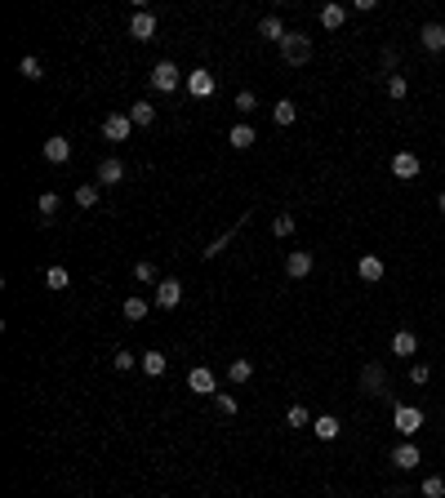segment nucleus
I'll return each mask as SVG.
<instances>
[{
	"instance_id": "2eb2a0df",
	"label": "nucleus",
	"mask_w": 445,
	"mask_h": 498,
	"mask_svg": "<svg viewBox=\"0 0 445 498\" xmlns=\"http://www.w3.org/2000/svg\"><path fill=\"white\" fill-rule=\"evenodd\" d=\"M392 174L397 178H419V156L414 152H397L392 156Z\"/></svg>"
},
{
	"instance_id": "f704fd0d",
	"label": "nucleus",
	"mask_w": 445,
	"mask_h": 498,
	"mask_svg": "<svg viewBox=\"0 0 445 498\" xmlns=\"http://www.w3.org/2000/svg\"><path fill=\"white\" fill-rule=\"evenodd\" d=\"M18 72H23L27 80H40V76H45V67H40V58H31V54H27V58L18 62Z\"/></svg>"
},
{
	"instance_id": "aec40b11",
	"label": "nucleus",
	"mask_w": 445,
	"mask_h": 498,
	"mask_svg": "<svg viewBox=\"0 0 445 498\" xmlns=\"http://www.w3.org/2000/svg\"><path fill=\"white\" fill-rule=\"evenodd\" d=\"M227 378H232V383H236V387H245V383H250V378H254V360H245V356H236L232 365H227Z\"/></svg>"
},
{
	"instance_id": "e433bc0d",
	"label": "nucleus",
	"mask_w": 445,
	"mask_h": 498,
	"mask_svg": "<svg viewBox=\"0 0 445 498\" xmlns=\"http://www.w3.org/2000/svg\"><path fill=\"white\" fill-rule=\"evenodd\" d=\"M111 365H116L121 374H129V370H134V352H129V347H121V352H111Z\"/></svg>"
},
{
	"instance_id": "9b49d317",
	"label": "nucleus",
	"mask_w": 445,
	"mask_h": 498,
	"mask_svg": "<svg viewBox=\"0 0 445 498\" xmlns=\"http://www.w3.org/2000/svg\"><path fill=\"white\" fill-rule=\"evenodd\" d=\"M419 45L427 49V54H445V27L441 23H423L419 27Z\"/></svg>"
},
{
	"instance_id": "b1692460",
	"label": "nucleus",
	"mask_w": 445,
	"mask_h": 498,
	"mask_svg": "<svg viewBox=\"0 0 445 498\" xmlns=\"http://www.w3.org/2000/svg\"><path fill=\"white\" fill-rule=\"evenodd\" d=\"M143 374H152V378H160L165 374V365H170V360H165V352H143Z\"/></svg>"
},
{
	"instance_id": "dca6fc26",
	"label": "nucleus",
	"mask_w": 445,
	"mask_h": 498,
	"mask_svg": "<svg viewBox=\"0 0 445 498\" xmlns=\"http://www.w3.org/2000/svg\"><path fill=\"white\" fill-rule=\"evenodd\" d=\"M285 272H290L294 280H303V276H312V254H307V249H294V254L285 258Z\"/></svg>"
},
{
	"instance_id": "4be33fe9",
	"label": "nucleus",
	"mask_w": 445,
	"mask_h": 498,
	"mask_svg": "<svg viewBox=\"0 0 445 498\" xmlns=\"http://www.w3.org/2000/svg\"><path fill=\"white\" fill-rule=\"evenodd\" d=\"M312 431H317V441H334L339 436V419L334 414H321V419H312Z\"/></svg>"
},
{
	"instance_id": "7c9ffc66",
	"label": "nucleus",
	"mask_w": 445,
	"mask_h": 498,
	"mask_svg": "<svg viewBox=\"0 0 445 498\" xmlns=\"http://www.w3.org/2000/svg\"><path fill=\"white\" fill-rule=\"evenodd\" d=\"M45 285H49V289H67V285H72L67 267H49V272H45Z\"/></svg>"
},
{
	"instance_id": "72a5a7b5",
	"label": "nucleus",
	"mask_w": 445,
	"mask_h": 498,
	"mask_svg": "<svg viewBox=\"0 0 445 498\" xmlns=\"http://www.w3.org/2000/svg\"><path fill=\"white\" fill-rule=\"evenodd\" d=\"M410 383H414V387H423V383H432V365H410Z\"/></svg>"
},
{
	"instance_id": "cd10ccee",
	"label": "nucleus",
	"mask_w": 445,
	"mask_h": 498,
	"mask_svg": "<svg viewBox=\"0 0 445 498\" xmlns=\"http://www.w3.org/2000/svg\"><path fill=\"white\" fill-rule=\"evenodd\" d=\"M294 116H299V107H294L290 98H281V103L272 107V121H276V125H294Z\"/></svg>"
},
{
	"instance_id": "39448f33",
	"label": "nucleus",
	"mask_w": 445,
	"mask_h": 498,
	"mask_svg": "<svg viewBox=\"0 0 445 498\" xmlns=\"http://www.w3.org/2000/svg\"><path fill=\"white\" fill-rule=\"evenodd\" d=\"M361 392L366 396H388V370L378 360H370L366 370H361Z\"/></svg>"
},
{
	"instance_id": "393cba45",
	"label": "nucleus",
	"mask_w": 445,
	"mask_h": 498,
	"mask_svg": "<svg viewBox=\"0 0 445 498\" xmlns=\"http://www.w3.org/2000/svg\"><path fill=\"white\" fill-rule=\"evenodd\" d=\"M121 311H125V321H143V316H147V298H138V294H129Z\"/></svg>"
},
{
	"instance_id": "ddd939ff",
	"label": "nucleus",
	"mask_w": 445,
	"mask_h": 498,
	"mask_svg": "<svg viewBox=\"0 0 445 498\" xmlns=\"http://www.w3.org/2000/svg\"><path fill=\"white\" fill-rule=\"evenodd\" d=\"M116 182H125V165L116 156H107L103 165H98V187H116Z\"/></svg>"
},
{
	"instance_id": "7ed1b4c3",
	"label": "nucleus",
	"mask_w": 445,
	"mask_h": 498,
	"mask_svg": "<svg viewBox=\"0 0 445 498\" xmlns=\"http://www.w3.org/2000/svg\"><path fill=\"white\" fill-rule=\"evenodd\" d=\"M129 134H134V121H129V111H111V116H103V138H107V143H129Z\"/></svg>"
},
{
	"instance_id": "a19ab883",
	"label": "nucleus",
	"mask_w": 445,
	"mask_h": 498,
	"mask_svg": "<svg viewBox=\"0 0 445 498\" xmlns=\"http://www.w3.org/2000/svg\"><path fill=\"white\" fill-rule=\"evenodd\" d=\"M388 498H410V489H392V494H388Z\"/></svg>"
},
{
	"instance_id": "2f4dec72",
	"label": "nucleus",
	"mask_w": 445,
	"mask_h": 498,
	"mask_svg": "<svg viewBox=\"0 0 445 498\" xmlns=\"http://www.w3.org/2000/svg\"><path fill=\"white\" fill-rule=\"evenodd\" d=\"M410 94V80L397 72V76H388V98H397V103H401V98Z\"/></svg>"
},
{
	"instance_id": "6e6552de",
	"label": "nucleus",
	"mask_w": 445,
	"mask_h": 498,
	"mask_svg": "<svg viewBox=\"0 0 445 498\" xmlns=\"http://www.w3.org/2000/svg\"><path fill=\"white\" fill-rule=\"evenodd\" d=\"M129 36H134V40H156V13L134 9V13H129Z\"/></svg>"
},
{
	"instance_id": "79ce46f5",
	"label": "nucleus",
	"mask_w": 445,
	"mask_h": 498,
	"mask_svg": "<svg viewBox=\"0 0 445 498\" xmlns=\"http://www.w3.org/2000/svg\"><path fill=\"white\" fill-rule=\"evenodd\" d=\"M436 205H441V214H445V192H441V201H436Z\"/></svg>"
},
{
	"instance_id": "412c9836",
	"label": "nucleus",
	"mask_w": 445,
	"mask_h": 498,
	"mask_svg": "<svg viewBox=\"0 0 445 498\" xmlns=\"http://www.w3.org/2000/svg\"><path fill=\"white\" fill-rule=\"evenodd\" d=\"M129 121H134L138 129H147V125H156V107L147 103V98H138L134 107H129Z\"/></svg>"
},
{
	"instance_id": "20e7f679",
	"label": "nucleus",
	"mask_w": 445,
	"mask_h": 498,
	"mask_svg": "<svg viewBox=\"0 0 445 498\" xmlns=\"http://www.w3.org/2000/svg\"><path fill=\"white\" fill-rule=\"evenodd\" d=\"M178 85H183V72H178L170 58H165V62H156V67H152V89H156V94H174Z\"/></svg>"
},
{
	"instance_id": "c85d7f7f",
	"label": "nucleus",
	"mask_w": 445,
	"mask_h": 498,
	"mask_svg": "<svg viewBox=\"0 0 445 498\" xmlns=\"http://www.w3.org/2000/svg\"><path fill=\"white\" fill-rule=\"evenodd\" d=\"M272 236H276V240L294 236V214H276V218H272Z\"/></svg>"
},
{
	"instance_id": "473e14b6",
	"label": "nucleus",
	"mask_w": 445,
	"mask_h": 498,
	"mask_svg": "<svg viewBox=\"0 0 445 498\" xmlns=\"http://www.w3.org/2000/svg\"><path fill=\"white\" fill-rule=\"evenodd\" d=\"M214 409H219V414H236L241 401H236V396H227V392H214Z\"/></svg>"
},
{
	"instance_id": "f257e3e1",
	"label": "nucleus",
	"mask_w": 445,
	"mask_h": 498,
	"mask_svg": "<svg viewBox=\"0 0 445 498\" xmlns=\"http://www.w3.org/2000/svg\"><path fill=\"white\" fill-rule=\"evenodd\" d=\"M281 58L290 62V67H303V62L312 58V36L307 31H290V36L281 40Z\"/></svg>"
},
{
	"instance_id": "c756f323",
	"label": "nucleus",
	"mask_w": 445,
	"mask_h": 498,
	"mask_svg": "<svg viewBox=\"0 0 445 498\" xmlns=\"http://www.w3.org/2000/svg\"><path fill=\"white\" fill-rule=\"evenodd\" d=\"M285 427H312V414L303 405H290L285 409Z\"/></svg>"
},
{
	"instance_id": "1a4fd4ad",
	"label": "nucleus",
	"mask_w": 445,
	"mask_h": 498,
	"mask_svg": "<svg viewBox=\"0 0 445 498\" xmlns=\"http://www.w3.org/2000/svg\"><path fill=\"white\" fill-rule=\"evenodd\" d=\"M178 303H183V280L165 276L160 285H156V307H165V311H170V307H178Z\"/></svg>"
},
{
	"instance_id": "9d476101",
	"label": "nucleus",
	"mask_w": 445,
	"mask_h": 498,
	"mask_svg": "<svg viewBox=\"0 0 445 498\" xmlns=\"http://www.w3.org/2000/svg\"><path fill=\"white\" fill-rule=\"evenodd\" d=\"M187 387H192V392H201V396H214V392H219V378H214L209 365H196V370L187 374Z\"/></svg>"
},
{
	"instance_id": "6ab92c4d",
	"label": "nucleus",
	"mask_w": 445,
	"mask_h": 498,
	"mask_svg": "<svg viewBox=\"0 0 445 498\" xmlns=\"http://www.w3.org/2000/svg\"><path fill=\"white\" fill-rule=\"evenodd\" d=\"M414 352H419V338L410 329H397L392 334V356H414Z\"/></svg>"
},
{
	"instance_id": "4468645a",
	"label": "nucleus",
	"mask_w": 445,
	"mask_h": 498,
	"mask_svg": "<svg viewBox=\"0 0 445 498\" xmlns=\"http://www.w3.org/2000/svg\"><path fill=\"white\" fill-rule=\"evenodd\" d=\"M356 276L366 280V285H374V280H383V258H378V254H366V258L356 262Z\"/></svg>"
},
{
	"instance_id": "c9c22d12",
	"label": "nucleus",
	"mask_w": 445,
	"mask_h": 498,
	"mask_svg": "<svg viewBox=\"0 0 445 498\" xmlns=\"http://www.w3.org/2000/svg\"><path fill=\"white\" fill-rule=\"evenodd\" d=\"M378 62H383V72H392V76H397V67H401V54H397L392 45H383V54H378Z\"/></svg>"
},
{
	"instance_id": "5701e85b",
	"label": "nucleus",
	"mask_w": 445,
	"mask_h": 498,
	"mask_svg": "<svg viewBox=\"0 0 445 498\" xmlns=\"http://www.w3.org/2000/svg\"><path fill=\"white\" fill-rule=\"evenodd\" d=\"M343 23H348V9H343V5H325L321 9V27L325 31H339Z\"/></svg>"
},
{
	"instance_id": "f03ea898",
	"label": "nucleus",
	"mask_w": 445,
	"mask_h": 498,
	"mask_svg": "<svg viewBox=\"0 0 445 498\" xmlns=\"http://www.w3.org/2000/svg\"><path fill=\"white\" fill-rule=\"evenodd\" d=\"M392 427H397L405 441H414L419 427H423V409L419 405H397V409H392Z\"/></svg>"
},
{
	"instance_id": "423d86ee",
	"label": "nucleus",
	"mask_w": 445,
	"mask_h": 498,
	"mask_svg": "<svg viewBox=\"0 0 445 498\" xmlns=\"http://www.w3.org/2000/svg\"><path fill=\"white\" fill-rule=\"evenodd\" d=\"M388 463H392V467H397V472H414L419 463H423V458H419V445H414V441H401L397 450L388 454Z\"/></svg>"
},
{
	"instance_id": "a211bd4d",
	"label": "nucleus",
	"mask_w": 445,
	"mask_h": 498,
	"mask_svg": "<svg viewBox=\"0 0 445 498\" xmlns=\"http://www.w3.org/2000/svg\"><path fill=\"white\" fill-rule=\"evenodd\" d=\"M258 36H263V40H272V45H281L290 31H285V23H281V18H272V13H268V18L258 23Z\"/></svg>"
},
{
	"instance_id": "58836bf2",
	"label": "nucleus",
	"mask_w": 445,
	"mask_h": 498,
	"mask_svg": "<svg viewBox=\"0 0 445 498\" xmlns=\"http://www.w3.org/2000/svg\"><path fill=\"white\" fill-rule=\"evenodd\" d=\"M36 209H40V218H54V214H58V196H54V192H45Z\"/></svg>"
},
{
	"instance_id": "f8f14e48",
	"label": "nucleus",
	"mask_w": 445,
	"mask_h": 498,
	"mask_svg": "<svg viewBox=\"0 0 445 498\" xmlns=\"http://www.w3.org/2000/svg\"><path fill=\"white\" fill-rule=\"evenodd\" d=\"M40 152H45V160H49V165H62V160H72V143L62 138V134H54V138H45Z\"/></svg>"
},
{
	"instance_id": "a878e982",
	"label": "nucleus",
	"mask_w": 445,
	"mask_h": 498,
	"mask_svg": "<svg viewBox=\"0 0 445 498\" xmlns=\"http://www.w3.org/2000/svg\"><path fill=\"white\" fill-rule=\"evenodd\" d=\"M419 498H445V476H423Z\"/></svg>"
},
{
	"instance_id": "0eeeda50",
	"label": "nucleus",
	"mask_w": 445,
	"mask_h": 498,
	"mask_svg": "<svg viewBox=\"0 0 445 498\" xmlns=\"http://www.w3.org/2000/svg\"><path fill=\"white\" fill-rule=\"evenodd\" d=\"M214 89H219V80H214V72H209V67L187 72V94H192V98H214Z\"/></svg>"
},
{
	"instance_id": "4c0bfd02",
	"label": "nucleus",
	"mask_w": 445,
	"mask_h": 498,
	"mask_svg": "<svg viewBox=\"0 0 445 498\" xmlns=\"http://www.w3.org/2000/svg\"><path fill=\"white\" fill-rule=\"evenodd\" d=\"M236 107H241V116H250V111L258 107V94H254V89H241V94H236Z\"/></svg>"
},
{
	"instance_id": "bb28decb",
	"label": "nucleus",
	"mask_w": 445,
	"mask_h": 498,
	"mask_svg": "<svg viewBox=\"0 0 445 498\" xmlns=\"http://www.w3.org/2000/svg\"><path fill=\"white\" fill-rule=\"evenodd\" d=\"M76 205L80 209H94L98 205V182H80V187H76Z\"/></svg>"
},
{
	"instance_id": "ea45409f",
	"label": "nucleus",
	"mask_w": 445,
	"mask_h": 498,
	"mask_svg": "<svg viewBox=\"0 0 445 498\" xmlns=\"http://www.w3.org/2000/svg\"><path fill=\"white\" fill-rule=\"evenodd\" d=\"M134 280H143V285H147V280H156V267H152V262H134Z\"/></svg>"
},
{
	"instance_id": "f3484780",
	"label": "nucleus",
	"mask_w": 445,
	"mask_h": 498,
	"mask_svg": "<svg viewBox=\"0 0 445 498\" xmlns=\"http://www.w3.org/2000/svg\"><path fill=\"white\" fill-rule=\"evenodd\" d=\"M254 138H258V134H254V125H245V121H236V125H232V134H227V143H232L236 152H245V147H254Z\"/></svg>"
}]
</instances>
